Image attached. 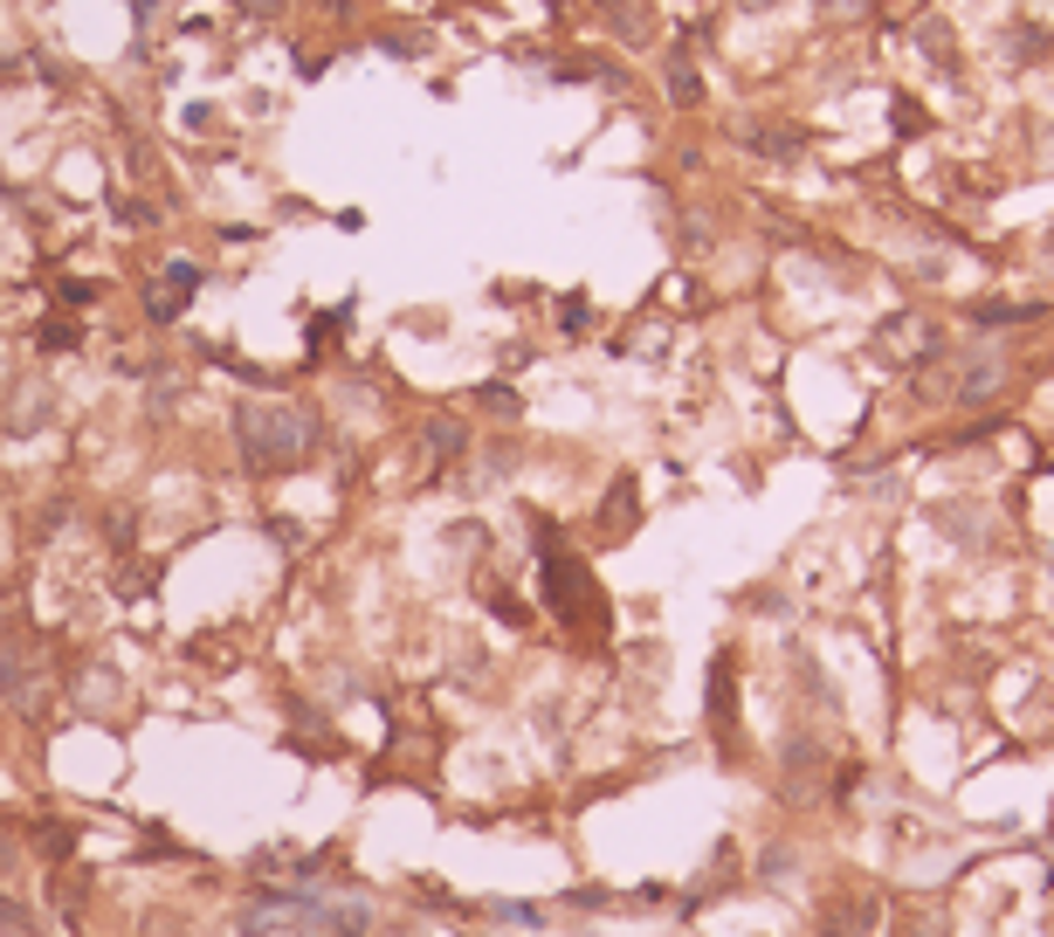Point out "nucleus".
Listing matches in <instances>:
<instances>
[{"label": "nucleus", "mask_w": 1054, "mask_h": 937, "mask_svg": "<svg viewBox=\"0 0 1054 937\" xmlns=\"http://www.w3.org/2000/svg\"><path fill=\"white\" fill-rule=\"evenodd\" d=\"M194 284H201V269H194V262H173L166 284H152L145 310H152V318H180V310H186V290H194Z\"/></svg>", "instance_id": "obj_2"}, {"label": "nucleus", "mask_w": 1054, "mask_h": 937, "mask_svg": "<svg viewBox=\"0 0 1054 937\" xmlns=\"http://www.w3.org/2000/svg\"><path fill=\"white\" fill-rule=\"evenodd\" d=\"M310 924L325 930V937H359L372 917H366V903H338V910H310Z\"/></svg>", "instance_id": "obj_3"}, {"label": "nucleus", "mask_w": 1054, "mask_h": 937, "mask_svg": "<svg viewBox=\"0 0 1054 937\" xmlns=\"http://www.w3.org/2000/svg\"><path fill=\"white\" fill-rule=\"evenodd\" d=\"M745 8H765V0H745Z\"/></svg>", "instance_id": "obj_5"}, {"label": "nucleus", "mask_w": 1054, "mask_h": 937, "mask_svg": "<svg viewBox=\"0 0 1054 937\" xmlns=\"http://www.w3.org/2000/svg\"><path fill=\"white\" fill-rule=\"evenodd\" d=\"M235 428H242V455H248V469H290V462L310 449V421H304V408H248Z\"/></svg>", "instance_id": "obj_1"}, {"label": "nucleus", "mask_w": 1054, "mask_h": 937, "mask_svg": "<svg viewBox=\"0 0 1054 937\" xmlns=\"http://www.w3.org/2000/svg\"><path fill=\"white\" fill-rule=\"evenodd\" d=\"M428 442H434L441 455H456V449H462V428H456V421H434V428H428Z\"/></svg>", "instance_id": "obj_4"}]
</instances>
